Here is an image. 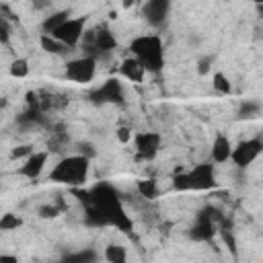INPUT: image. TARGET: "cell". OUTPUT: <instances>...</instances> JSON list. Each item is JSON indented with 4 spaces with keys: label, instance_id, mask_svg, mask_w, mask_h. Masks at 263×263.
<instances>
[{
    "label": "cell",
    "instance_id": "obj_7",
    "mask_svg": "<svg viewBox=\"0 0 263 263\" xmlns=\"http://www.w3.org/2000/svg\"><path fill=\"white\" fill-rule=\"evenodd\" d=\"M261 152H263V140H261V136L247 138V140L238 142V144L232 148L230 160L234 162L236 168H247L249 164H253V162L259 158Z\"/></svg>",
    "mask_w": 263,
    "mask_h": 263
},
{
    "label": "cell",
    "instance_id": "obj_17",
    "mask_svg": "<svg viewBox=\"0 0 263 263\" xmlns=\"http://www.w3.org/2000/svg\"><path fill=\"white\" fill-rule=\"evenodd\" d=\"M103 257L107 263H127V251L123 245H117V242L107 245Z\"/></svg>",
    "mask_w": 263,
    "mask_h": 263
},
{
    "label": "cell",
    "instance_id": "obj_22",
    "mask_svg": "<svg viewBox=\"0 0 263 263\" xmlns=\"http://www.w3.org/2000/svg\"><path fill=\"white\" fill-rule=\"evenodd\" d=\"M214 90H218L220 95H228V92L232 90L230 80H228L222 72H216V74H214Z\"/></svg>",
    "mask_w": 263,
    "mask_h": 263
},
{
    "label": "cell",
    "instance_id": "obj_6",
    "mask_svg": "<svg viewBox=\"0 0 263 263\" xmlns=\"http://www.w3.org/2000/svg\"><path fill=\"white\" fill-rule=\"evenodd\" d=\"M84 27H86V16H72V18H68L62 27H58V29L51 33V37H53L55 41H60L62 45L74 49V47L82 41V37H84V33H86Z\"/></svg>",
    "mask_w": 263,
    "mask_h": 263
},
{
    "label": "cell",
    "instance_id": "obj_16",
    "mask_svg": "<svg viewBox=\"0 0 263 263\" xmlns=\"http://www.w3.org/2000/svg\"><path fill=\"white\" fill-rule=\"evenodd\" d=\"M101 255L95 249H82V251H74L64 255L62 263H99Z\"/></svg>",
    "mask_w": 263,
    "mask_h": 263
},
{
    "label": "cell",
    "instance_id": "obj_10",
    "mask_svg": "<svg viewBox=\"0 0 263 263\" xmlns=\"http://www.w3.org/2000/svg\"><path fill=\"white\" fill-rule=\"evenodd\" d=\"M162 138L158 132H138L134 134V150L140 160H152L160 150Z\"/></svg>",
    "mask_w": 263,
    "mask_h": 263
},
{
    "label": "cell",
    "instance_id": "obj_28",
    "mask_svg": "<svg viewBox=\"0 0 263 263\" xmlns=\"http://www.w3.org/2000/svg\"><path fill=\"white\" fill-rule=\"evenodd\" d=\"M78 154H82V156H86V158H95L97 156V150H95V146L90 144V142H82L80 144V148H78Z\"/></svg>",
    "mask_w": 263,
    "mask_h": 263
},
{
    "label": "cell",
    "instance_id": "obj_14",
    "mask_svg": "<svg viewBox=\"0 0 263 263\" xmlns=\"http://www.w3.org/2000/svg\"><path fill=\"white\" fill-rule=\"evenodd\" d=\"M119 74H121L123 78H127L129 82H142L146 70L140 66V62H138L136 58L129 55V58H125V60L119 64Z\"/></svg>",
    "mask_w": 263,
    "mask_h": 263
},
{
    "label": "cell",
    "instance_id": "obj_30",
    "mask_svg": "<svg viewBox=\"0 0 263 263\" xmlns=\"http://www.w3.org/2000/svg\"><path fill=\"white\" fill-rule=\"evenodd\" d=\"M210 62H212L210 58H205V60H201V62H199V72H201V74H205V72L210 70Z\"/></svg>",
    "mask_w": 263,
    "mask_h": 263
},
{
    "label": "cell",
    "instance_id": "obj_2",
    "mask_svg": "<svg viewBox=\"0 0 263 263\" xmlns=\"http://www.w3.org/2000/svg\"><path fill=\"white\" fill-rule=\"evenodd\" d=\"M127 49H129L132 58H136L146 72L158 74L164 68V45H162L160 35H156V33L138 35L129 41Z\"/></svg>",
    "mask_w": 263,
    "mask_h": 263
},
{
    "label": "cell",
    "instance_id": "obj_24",
    "mask_svg": "<svg viewBox=\"0 0 263 263\" xmlns=\"http://www.w3.org/2000/svg\"><path fill=\"white\" fill-rule=\"evenodd\" d=\"M64 212V208L62 205H53V203H45V205H41L39 210H37V214L41 216V218H55L58 214H62Z\"/></svg>",
    "mask_w": 263,
    "mask_h": 263
},
{
    "label": "cell",
    "instance_id": "obj_18",
    "mask_svg": "<svg viewBox=\"0 0 263 263\" xmlns=\"http://www.w3.org/2000/svg\"><path fill=\"white\" fill-rule=\"evenodd\" d=\"M261 111H263V107H261L259 101H251V99H247V101H242V103L238 105L236 115H238V119H255V117L261 115Z\"/></svg>",
    "mask_w": 263,
    "mask_h": 263
},
{
    "label": "cell",
    "instance_id": "obj_13",
    "mask_svg": "<svg viewBox=\"0 0 263 263\" xmlns=\"http://www.w3.org/2000/svg\"><path fill=\"white\" fill-rule=\"evenodd\" d=\"M210 156H212V162H218V164H224V162L230 160V156H232V144H230V140L224 134L216 136V140L212 144V150H210Z\"/></svg>",
    "mask_w": 263,
    "mask_h": 263
},
{
    "label": "cell",
    "instance_id": "obj_5",
    "mask_svg": "<svg viewBox=\"0 0 263 263\" xmlns=\"http://www.w3.org/2000/svg\"><path fill=\"white\" fill-rule=\"evenodd\" d=\"M97 74V58L92 55H80V58H74V60H68L66 62V68H64V76L72 82H80V84H86L95 78Z\"/></svg>",
    "mask_w": 263,
    "mask_h": 263
},
{
    "label": "cell",
    "instance_id": "obj_8",
    "mask_svg": "<svg viewBox=\"0 0 263 263\" xmlns=\"http://www.w3.org/2000/svg\"><path fill=\"white\" fill-rule=\"evenodd\" d=\"M218 230H220V228H218L216 220L212 218L210 205H205V208H201V210L197 212L195 222H193L191 228H189V238H191L193 242H210V240L216 236Z\"/></svg>",
    "mask_w": 263,
    "mask_h": 263
},
{
    "label": "cell",
    "instance_id": "obj_19",
    "mask_svg": "<svg viewBox=\"0 0 263 263\" xmlns=\"http://www.w3.org/2000/svg\"><path fill=\"white\" fill-rule=\"evenodd\" d=\"M39 43H41V49H45L47 53H53V55H64V53L72 51L70 47H66L60 41H55L51 35H41L39 37Z\"/></svg>",
    "mask_w": 263,
    "mask_h": 263
},
{
    "label": "cell",
    "instance_id": "obj_11",
    "mask_svg": "<svg viewBox=\"0 0 263 263\" xmlns=\"http://www.w3.org/2000/svg\"><path fill=\"white\" fill-rule=\"evenodd\" d=\"M171 12V2L168 0H148L142 6V16L148 21V25H152L154 29H160Z\"/></svg>",
    "mask_w": 263,
    "mask_h": 263
},
{
    "label": "cell",
    "instance_id": "obj_3",
    "mask_svg": "<svg viewBox=\"0 0 263 263\" xmlns=\"http://www.w3.org/2000/svg\"><path fill=\"white\" fill-rule=\"evenodd\" d=\"M88 168H90V158L82 156V154H70L64 156L47 175V181L51 183H60L72 189H78L86 183L88 179Z\"/></svg>",
    "mask_w": 263,
    "mask_h": 263
},
{
    "label": "cell",
    "instance_id": "obj_27",
    "mask_svg": "<svg viewBox=\"0 0 263 263\" xmlns=\"http://www.w3.org/2000/svg\"><path fill=\"white\" fill-rule=\"evenodd\" d=\"M115 136H117V140H119L121 144H127V142H132V140H134V134H132V129H129V127H117Z\"/></svg>",
    "mask_w": 263,
    "mask_h": 263
},
{
    "label": "cell",
    "instance_id": "obj_25",
    "mask_svg": "<svg viewBox=\"0 0 263 263\" xmlns=\"http://www.w3.org/2000/svg\"><path fill=\"white\" fill-rule=\"evenodd\" d=\"M8 39H10V23H8V18L0 16V43L8 45Z\"/></svg>",
    "mask_w": 263,
    "mask_h": 263
},
{
    "label": "cell",
    "instance_id": "obj_12",
    "mask_svg": "<svg viewBox=\"0 0 263 263\" xmlns=\"http://www.w3.org/2000/svg\"><path fill=\"white\" fill-rule=\"evenodd\" d=\"M47 158H49V150H35L29 158L23 160V164L16 171V175L27 177V179H37L43 173V168L47 164Z\"/></svg>",
    "mask_w": 263,
    "mask_h": 263
},
{
    "label": "cell",
    "instance_id": "obj_29",
    "mask_svg": "<svg viewBox=\"0 0 263 263\" xmlns=\"http://www.w3.org/2000/svg\"><path fill=\"white\" fill-rule=\"evenodd\" d=\"M0 263H18V259L14 257V255H0Z\"/></svg>",
    "mask_w": 263,
    "mask_h": 263
},
{
    "label": "cell",
    "instance_id": "obj_26",
    "mask_svg": "<svg viewBox=\"0 0 263 263\" xmlns=\"http://www.w3.org/2000/svg\"><path fill=\"white\" fill-rule=\"evenodd\" d=\"M33 152H35V150H33V146L25 144V146H18V148H14V150H12V158H29Z\"/></svg>",
    "mask_w": 263,
    "mask_h": 263
},
{
    "label": "cell",
    "instance_id": "obj_1",
    "mask_svg": "<svg viewBox=\"0 0 263 263\" xmlns=\"http://www.w3.org/2000/svg\"><path fill=\"white\" fill-rule=\"evenodd\" d=\"M90 193V203L84 205V224L90 228H105V226H115L123 232L132 230L134 222L127 216L121 193L105 181H99L88 189Z\"/></svg>",
    "mask_w": 263,
    "mask_h": 263
},
{
    "label": "cell",
    "instance_id": "obj_4",
    "mask_svg": "<svg viewBox=\"0 0 263 263\" xmlns=\"http://www.w3.org/2000/svg\"><path fill=\"white\" fill-rule=\"evenodd\" d=\"M173 191H208L216 187V171L212 162H199L189 171H177L173 177Z\"/></svg>",
    "mask_w": 263,
    "mask_h": 263
},
{
    "label": "cell",
    "instance_id": "obj_31",
    "mask_svg": "<svg viewBox=\"0 0 263 263\" xmlns=\"http://www.w3.org/2000/svg\"><path fill=\"white\" fill-rule=\"evenodd\" d=\"M257 10H259V12L263 14V6H261V4H257Z\"/></svg>",
    "mask_w": 263,
    "mask_h": 263
},
{
    "label": "cell",
    "instance_id": "obj_15",
    "mask_svg": "<svg viewBox=\"0 0 263 263\" xmlns=\"http://www.w3.org/2000/svg\"><path fill=\"white\" fill-rule=\"evenodd\" d=\"M68 18H72L70 16V10H58V12H51L49 16H45L43 18V23H41V35H51L58 27H62Z\"/></svg>",
    "mask_w": 263,
    "mask_h": 263
},
{
    "label": "cell",
    "instance_id": "obj_21",
    "mask_svg": "<svg viewBox=\"0 0 263 263\" xmlns=\"http://www.w3.org/2000/svg\"><path fill=\"white\" fill-rule=\"evenodd\" d=\"M8 72L14 78H25L29 74V62L25 58H14L12 64H10V68H8Z\"/></svg>",
    "mask_w": 263,
    "mask_h": 263
},
{
    "label": "cell",
    "instance_id": "obj_9",
    "mask_svg": "<svg viewBox=\"0 0 263 263\" xmlns=\"http://www.w3.org/2000/svg\"><path fill=\"white\" fill-rule=\"evenodd\" d=\"M88 99L95 105H121L125 99V90L117 78H107L99 88L90 90Z\"/></svg>",
    "mask_w": 263,
    "mask_h": 263
},
{
    "label": "cell",
    "instance_id": "obj_20",
    "mask_svg": "<svg viewBox=\"0 0 263 263\" xmlns=\"http://www.w3.org/2000/svg\"><path fill=\"white\" fill-rule=\"evenodd\" d=\"M136 189H138V193L142 197L154 199L158 195V181H154V179H140L138 185H136Z\"/></svg>",
    "mask_w": 263,
    "mask_h": 263
},
{
    "label": "cell",
    "instance_id": "obj_23",
    "mask_svg": "<svg viewBox=\"0 0 263 263\" xmlns=\"http://www.w3.org/2000/svg\"><path fill=\"white\" fill-rule=\"evenodd\" d=\"M23 224V220L16 214H2L0 218V230H16Z\"/></svg>",
    "mask_w": 263,
    "mask_h": 263
}]
</instances>
